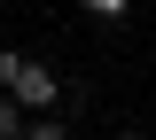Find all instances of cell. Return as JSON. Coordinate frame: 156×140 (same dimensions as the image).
I'll use <instances>...</instances> for the list:
<instances>
[{
    "instance_id": "6da1fadb",
    "label": "cell",
    "mask_w": 156,
    "mask_h": 140,
    "mask_svg": "<svg viewBox=\"0 0 156 140\" xmlns=\"http://www.w3.org/2000/svg\"><path fill=\"white\" fill-rule=\"evenodd\" d=\"M0 94H16L23 117H47V109L62 101V86H55L47 62H31V55H0Z\"/></svg>"
},
{
    "instance_id": "7a4b0ae2",
    "label": "cell",
    "mask_w": 156,
    "mask_h": 140,
    "mask_svg": "<svg viewBox=\"0 0 156 140\" xmlns=\"http://www.w3.org/2000/svg\"><path fill=\"white\" fill-rule=\"evenodd\" d=\"M23 125H31V117H23V101L0 94V140H23Z\"/></svg>"
},
{
    "instance_id": "3957f363",
    "label": "cell",
    "mask_w": 156,
    "mask_h": 140,
    "mask_svg": "<svg viewBox=\"0 0 156 140\" xmlns=\"http://www.w3.org/2000/svg\"><path fill=\"white\" fill-rule=\"evenodd\" d=\"M23 140H70V125H55V117H31V125H23Z\"/></svg>"
},
{
    "instance_id": "277c9868",
    "label": "cell",
    "mask_w": 156,
    "mask_h": 140,
    "mask_svg": "<svg viewBox=\"0 0 156 140\" xmlns=\"http://www.w3.org/2000/svg\"><path fill=\"white\" fill-rule=\"evenodd\" d=\"M78 8H86V16H109V23H117L125 8H133V0H78Z\"/></svg>"
},
{
    "instance_id": "5b68a950",
    "label": "cell",
    "mask_w": 156,
    "mask_h": 140,
    "mask_svg": "<svg viewBox=\"0 0 156 140\" xmlns=\"http://www.w3.org/2000/svg\"><path fill=\"white\" fill-rule=\"evenodd\" d=\"M109 140H140V132H109Z\"/></svg>"
}]
</instances>
